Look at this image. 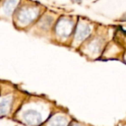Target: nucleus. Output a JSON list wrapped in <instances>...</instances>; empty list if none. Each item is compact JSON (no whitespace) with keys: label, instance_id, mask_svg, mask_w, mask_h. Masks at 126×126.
Wrapping results in <instances>:
<instances>
[{"label":"nucleus","instance_id":"obj_1","mask_svg":"<svg viewBox=\"0 0 126 126\" xmlns=\"http://www.w3.org/2000/svg\"><path fill=\"white\" fill-rule=\"evenodd\" d=\"M23 118L30 126H38L42 121L41 115L36 111L28 110L23 114Z\"/></svg>","mask_w":126,"mask_h":126},{"label":"nucleus","instance_id":"obj_3","mask_svg":"<svg viewBox=\"0 0 126 126\" xmlns=\"http://www.w3.org/2000/svg\"><path fill=\"white\" fill-rule=\"evenodd\" d=\"M49 126H66V120L62 117H55L49 123Z\"/></svg>","mask_w":126,"mask_h":126},{"label":"nucleus","instance_id":"obj_2","mask_svg":"<svg viewBox=\"0 0 126 126\" xmlns=\"http://www.w3.org/2000/svg\"><path fill=\"white\" fill-rule=\"evenodd\" d=\"M10 106V101L7 99H4L0 103V114H4L7 112Z\"/></svg>","mask_w":126,"mask_h":126}]
</instances>
